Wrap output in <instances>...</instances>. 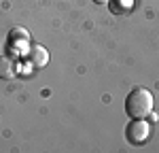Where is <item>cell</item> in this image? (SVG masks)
Here are the masks:
<instances>
[{"label": "cell", "mask_w": 159, "mask_h": 153, "mask_svg": "<svg viewBox=\"0 0 159 153\" xmlns=\"http://www.w3.org/2000/svg\"><path fill=\"white\" fill-rule=\"evenodd\" d=\"M28 62L32 64V66H36V68L45 66V64L49 62V51L45 49L43 45H32L30 51H28Z\"/></svg>", "instance_id": "3957f363"}, {"label": "cell", "mask_w": 159, "mask_h": 153, "mask_svg": "<svg viewBox=\"0 0 159 153\" xmlns=\"http://www.w3.org/2000/svg\"><path fill=\"white\" fill-rule=\"evenodd\" d=\"M93 2H96V4H106L108 0H93Z\"/></svg>", "instance_id": "8992f818"}, {"label": "cell", "mask_w": 159, "mask_h": 153, "mask_svg": "<svg viewBox=\"0 0 159 153\" xmlns=\"http://www.w3.org/2000/svg\"><path fill=\"white\" fill-rule=\"evenodd\" d=\"M151 130L153 128L148 126L147 119H132L129 126L125 128V138L132 145H144L151 136Z\"/></svg>", "instance_id": "7a4b0ae2"}, {"label": "cell", "mask_w": 159, "mask_h": 153, "mask_svg": "<svg viewBox=\"0 0 159 153\" xmlns=\"http://www.w3.org/2000/svg\"><path fill=\"white\" fill-rule=\"evenodd\" d=\"M17 72V60L11 55H0V79L9 81Z\"/></svg>", "instance_id": "277c9868"}, {"label": "cell", "mask_w": 159, "mask_h": 153, "mask_svg": "<svg viewBox=\"0 0 159 153\" xmlns=\"http://www.w3.org/2000/svg\"><path fill=\"white\" fill-rule=\"evenodd\" d=\"M112 13H125L134 7V0H108Z\"/></svg>", "instance_id": "5b68a950"}, {"label": "cell", "mask_w": 159, "mask_h": 153, "mask_svg": "<svg viewBox=\"0 0 159 153\" xmlns=\"http://www.w3.org/2000/svg\"><path fill=\"white\" fill-rule=\"evenodd\" d=\"M155 98L147 87H136L127 94L125 98V113L129 115V119H147L153 113Z\"/></svg>", "instance_id": "6da1fadb"}]
</instances>
